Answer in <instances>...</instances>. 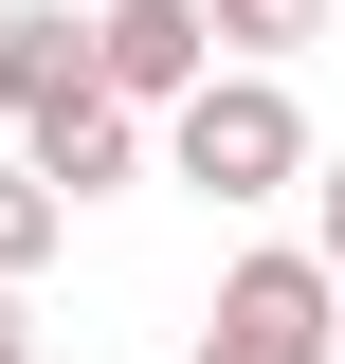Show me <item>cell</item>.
I'll list each match as a JSON object with an SVG mask.
<instances>
[{
    "instance_id": "ba28073f",
    "label": "cell",
    "mask_w": 345,
    "mask_h": 364,
    "mask_svg": "<svg viewBox=\"0 0 345 364\" xmlns=\"http://www.w3.org/2000/svg\"><path fill=\"white\" fill-rule=\"evenodd\" d=\"M309 255L345 273V164H309Z\"/></svg>"
},
{
    "instance_id": "52a82bcc",
    "label": "cell",
    "mask_w": 345,
    "mask_h": 364,
    "mask_svg": "<svg viewBox=\"0 0 345 364\" xmlns=\"http://www.w3.org/2000/svg\"><path fill=\"white\" fill-rule=\"evenodd\" d=\"M55 219H73V200H55L37 164H0V273H37V255H55Z\"/></svg>"
},
{
    "instance_id": "5b68a950",
    "label": "cell",
    "mask_w": 345,
    "mask_h": 364,
    "mask_svg": "<svg viewBox=\"0 0 345 364\" xmlns=\"http://www.w3.org/2000/svg\"><path fill=\"white\" fill-rule=\"evenodd\" d=\"M146 128H164V109H128V91H91V109L18 128V164H37L55 200H109V182H146Z\"/></svg>"
},
{
    "instance_id": "9c48e42d",
    "label": "cell",
    "mask_w": 345,
    "mask_h": 364,
    "mask_svg": "<svg viewBox=\"0 0 345 364\" xmlns=\"http://www.w3.org/2000/svg\"><path fill=\"white\" fill-rule=\"evenodd\" d=\"M0 364H37V310H18V273H0Z\"/></svg>"
},
{
    "instance_id": "6da1fadb",
    "label": "cell",
    "mask_w": 345,
    "mask_h": 364,
    "mask_svg": "<svg viewBox=\"0 0 345 364\" xmlns=\"http://www.w3.org/2000/svg\"><path fill=\"white\" fill-rule=\"evenodd\" d=\"M164 182H200L218 219H236V200H309V109H291V73L236 55L218 91H182V109H164Z\"/></svg>"
},
{
    "instance_id": "277c9868",
    "label": "cell",
    "mask_w": 345,
    "mask_h": 364,
    "mask_svg": "<svg viewBox=\"0 0 345 364\" xmlns=\"http://www.w3.org/2000/svg\"><path fill=\"white\" fill-rule=\"evenodd\" d=\"M91 91H109V37H91L73 0H18V18H0V109L55 128V109H91Z\"/></svg>"
},
{
    "instance_id": "8992f818",
    "label": "cell",
    "mask_w": 345,
    "mask_h": 364,
    "mask_svg": "<svg viewBox=\"0 0 345 364\" xmlns=\"http://www.w3.org/2000/svg\"><path fill=\"white\" fill-rule=\"evenodd\" d=\"M309 37H327V0H218V55H255V73H291Z\"/></svg>"
},
{
    "instance_id": "7a4b0ae2",
    "label": "cell",
    "mask_w": 345,
    "mask_h": 364,
    "mask_svg": "<svg viewBox=\"0 0 345 364\" xmlns=\"http://www.w3.org/2000/svg\"><path fill=\"white\" fill-rule=\"evenodd\" d=\"M327 328H345L327 255H218V310H200L182 364H327Z\"/></svg>"
},
{
    "instance_id": "3957f363",
    "label": "cell",
    "mask_w": 345,
    "mask_h": 364,
    "mask_svg": "<svg viewBox=\"0 0 345 364\" xmlns=\"http://www.w3.org/2000/svg\"><path fill=\"white\" fill-rule=\"evenodd\" d=\"M91 37H109V91H128V109L218 91V0H91Z\"/></svg>"
}]
</instances>
